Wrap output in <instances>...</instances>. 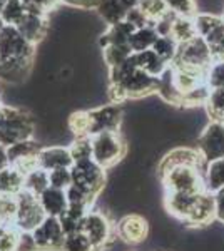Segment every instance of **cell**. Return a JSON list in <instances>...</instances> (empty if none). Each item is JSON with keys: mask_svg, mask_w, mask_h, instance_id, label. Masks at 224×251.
<instances>
[{"mask_svg": "<svg viewBox=\"0 0 224 251\" xmlns=\"http://www.w3.org/2000/svg\"><path fill=\"white\" fill-rule=\"evenodd\" d=\"M62 3H66L69 7H75V9H82V10H97L100 0H62Z\"/></svg>", "mask_w": 224, "mask_h": 251, "instance_id": "7bdbcfd3", "label": "cell"}, {"mask_svg": "<svg viewBox=\"0 0 224 251\" xmlns=\"http://www.w3.org/2000/svg\"><path fill=\"white\" fill-rule=\"evenodd\" d=\"M102 52H104V60L109 69L119 66V64H122L125 59H129L134 54L132 49L129 46H109L104 47Z\"/></svg>", "mask_w": 224, "mask_h": 251, "instance_id": "d6a6232c", "label": "cell"}, {"mask_svg": "<svg viewBox=\"0 0 224 251\" xmlns=\"http://www.w3.org/2000/svg\"><path fill=\"white\" fill-rule=\"evenodd\" d=\"M5 168H9V157H7V148L0 146V173Z\"/></svg>", "mask_w": 224, "mask_h": 251, "instance_id": "f6af8a7d", "label": "cell"}, {"mask_svg": "<svg viewBox=\"0 0 224 251\" xmlns=\"http://www.w3.org/2000/svg\"><path fill=\"white\" fill-rule=\"evenodd\" d=\"M72 184L87 189L99 196L105 186V169L99 166L94 159L77 161L71 168Z\"/></svg>", "mask_w": 224, "mask_h": 251, "instance_id": "30bf717a", "label": "cell"}, {"mask_svg": "<svg viewBox=\"0 0 224 251\" xmlns=\"http://www.w3.org/2000/svg\"><path fill=\"white\" fill-rule=\"evenodd\" d=\"M24 191V174L14 166L5 168L0 173V196L17 198Z\"/></svg>", "mask_w": 224, "mask_h": 251, "instance_id": "603a6c76", "label": "cell"}, {"mask_svg": "<svg viewBox=\"0 0 224 251\" xmlns=\"http://www.w3.org/2000/svg\"><path fill=\"white\" fill-rule=\"evenodd\" d=\"M39 201H40V204H42V209L46 211L47 216H52V218H60L69 208L67 193L62 191V189L47 188L46 191L39 196Z\"/></svg>", "mask_w": 224, "mask_h": 251, "instance_id": "ffe728a7", "label": "cell"}, {"mask_svg": "<svg viewBox=\"0 0 224 251\" xmlns=\"http://www.w3.org/2000/svg\"><path fill=\"white\" fill-rule=\"evenodd\" d=\"M35 47L14 25L0 30V79L19 82L30 72L35 57Z\"/></svg>", "mask_w": 224, "mask_h": 251, "instance_id": "6da1fadb", "label": "cell"}, {"mask_svg": "<svg viewBox=\"0 0 224 251\" xmlns=\"http://www.w3.org/2000/svg\"><path fill=\"white\" fill-rule=\"evenodd\" d=\"M157 84L159 77H152L148 72L141 71L132 55L119 66L109 69V99L114 104L156 94Z\"/></svg>", "mask_w": 224, "mask_h": 251, "instance_id": "7a4b0ae2", "label": "cell"}, {"mask_svg": "<svg viewBox=\"0 0 224 251\" xmlns=\"http://www.w3.org/2000/svg\"><path fill=\"white\" fill-rule=\"evenodd\" d=\"M125 22H129L131 25L134 27V29H142V27H146V25H150L149 24V20L146 19V15L142 14V10L139 9V7H136V9H132L131 12H129L127 15L124 17Z\"/></svg>", "mask_w": 224, "mask_h": 251, "instance_id": "60d3db41", "label": "cell"}, {"mask_svg": "<svg viewBox=\"0 0 224 251\" xmlns=\"http://www.w3.org/2000/svg\"><path fill=\"white\" fill-rule=\"evenodd\" d=\"M134 32H136V29L131 24L125 22V20H119V22L111 24L107 27V30L100 35L99 44L102 49L109 46H129V40H131Z\"/></svg>", "mask_w": 224, "mask_h": 251, "instance_id": "44dd1931", "label": "cell"}, {"mask_svg": "<svg viewBox=\"0 0 224 251\" xmlns=\"http://www.w3.org/2000/svg\"><path fill=\"white\" fill-rule=\"evenodd\" d=\"M141 2L142 0H100L97 12L107 22V25H111L119 20H124L125 15L136 9Z\"/></svg>", "mask_w": 224, "mask_h": 251, "instance_id": "d6986e66", "label": "cell"}, {"mask_svg": "<svg viewBox=\"0 0 224 251\" xmlns=\"http://www.w3.org/2000/svg\"><path fill=\"white\" fill-rule=\"evenodd\" d=\"M39 251H62L66 233L60 226L59 218L47 216L37 228L32 231Z\"/></svg>", "mask_w": 224, "mask_h": 251, "instance_id": "4fadbf2b", "label": "cell"}, {"mask_svg": "<svg viewBox=\"0 0 224 251\" xmlns=\"http://www.w3.org/2000/svg\"><path fill=\"white\" fill-rule=\"evenodd\" d=\"M216 220V200L214 194L204 191L199 194L196 204L193 206L191 213L184 220L189 226H207Z\"/></svg>", "mask_w": 224, "mask_h": 251, "instance_id": "e0dca14e", "label": "cell"}, {"mask_svg": "<svg viewBox=\"0 0 224 251\" xmlns=\"http://www.w3.org/2000/svg\"><path fill=\"white\" fill-rule=\"evenodd\" d=\"M14 27H17V30L22 34L24 39L28 40L30 44H34V46H37V44L42 42V39L47 35L49 17L27 12V14L22 17V20Z\"/></svg>", "mask_w": 224, "mask_h": 251, "instance_id": "ac0fdd59", "label": "cell"}, {"mask_svg": "<svg viewBox=\"0 0 224 251\" xmlns=\"http://www.w3.org/2000/svg\"><path fill=\"white\" fill-rule=\"evenodd\" d=\"M204 183H206V191L209 193H216L218 189L224 188V157L206 164Z\"/></svg>", "mask_w": 224, "mask_h": 251, "instance_id": "83f0119b", "label": "cell"}, {"mask_svg": "<svg viewBox=\"0 0 224 251\" xmlns=\"http://www.w3.org/2000/svg\"><path fill=\"white\" fill-rule=\"evenodd\" d=\"M40 146L35 139L20 141L17 144H12L7 148V157H9V166H14L25 176L32 169L39 168L37 156L40 152Z\"/></svg>", "mask_w": 224, "mask_h": 251, "instance_id": "7c38bea8", "label": "cell"}, {"mask_svg": "<svg viewBox=\"0 0 224 251\" xmlns=\"http://www.w3.org/2000/svg\"><path fill=\"white\" fill-rule=\"evenodd\" d=\"M87 114V132L89 137L100 134V132H117L122 124V107L119 104H105V106L89 109Z\"/></svg>", "mask_w": 224, "mask_h": 251, "instance_id": "9c48e42d", "label": "cell"}, {"mask_svg": "<svg viewBox=\"0 0 224 251\" xmlns=\"http://www.w3.org/2000/svg\"><path fill=\"white\" fill-rule=\"evenodd\" d=\"M198 151L207 163L224 157V123L211 121L198 137Z\"/></svg>", "mask_w": 224, "mask_h": 251, "instance_id": "8fae6325", "label": "cell"}, {"mask_svg": "<svg viewBox=\"0 0 224 251\" xmlns=\"http://www.w3.org/2000/svg\"><path fill=\"white\" fill-rule=\"evenodd\" d=\"M92 143V159L104 169L116 166L125 156V143L117 132H100L91 137Z\"/></svg>", "mask_w": 224, "mask_h": 251, "instance_id": "5b68a950", "label": "cell"}, {"mask_svg": "<svg viewBox=\"0 0 224 251\" xmlns=\"http://www.w3.org/2000/svg\"><path fill=\"white\" fill-rule=\"evenodd\" d=\"M20 231L12 223H3L0 228V251H15Z\"/></svg>", "mask_w": 224, "mask_h": 251, "instance_id": "d590c367", "label": "cell"}, {"mask_svg": "<svg viewBox=\"0 0 224 251\" xmlns=\"http://www.w3.org/2000/svg\"><path fill=\"white\" fill-rule=\"evenodd\" d=\"M204 106L211 121L224 123V89H211V94Z\"/></svg>", "mask_w": 224, "mask_h": 251, "instance_id": "4dcf8cb0", "label": "cell"}, {"mask_svg": "<svg viewBox=\"0 0 224 251\" xmlns=\"http://www.w3.org/2000/svg\"><path fill=\"white\" fill-rule=\"evenodd\" d=\"M166 2L171 7V10L176 12L177 15L191 19H194L198 15L196 0H166Z\"/></svg>", "mask_w": 224, "mask_h": 251, "instance_id": "ab89813d", "label": "cell"}, {"mask_svg": "<svg viewBox=\"0 0 224 251\" xmlns=\"http://www.w3.org/2000/svg\"><path fill=\"white\" fill-rule=\"evenodd\" d=\"M137 7L142 10V14L146 15L150 25H156L159 20L166 17L171 12V7L168 5L166 0H142Z\"/></svg>", "mask_w": 224, "mask_h": 251, "instance_id": "f1b7e54d", "label": "cell"}, {"mask_svg": "<svg viewBox=\"0 0 224 251\" xmlns=\"http://www.w3.org/2000/svg\"><path fill=\"white\" fill-rule=\"evenodd\" d=\"M161 37L159 32L156 30L154 25H146L142 29H137L132 34L131 40H129V46H131L132 52H144L152 49V46L156 44V40Z\"/></svg>", "mask_w": 224, "mask_h": 251, "instance_id": "484cf974", "label": "cell"}, {"mask_svg": "<svg viewBox=\"0 0 224 251\" xmlns=\"http://www.w3.org/2000/svg\"><path fill=\"white\" fill-rule=\"evenodd\" d=\"M35 124L27 111L0 104V146L9 148L20 141L34 139Z\"/></svg>", "mask_w": 224, "mask_h": 251, "instance_id": "3957f363", "label": "cell"}, {"mask_svg": "<svg viewBox=\"0 0 224 251\" xmlns=\"http://www.w3.org/2000/svg\"><path fill=\"white\" fill-rule=\"evenodd\" d=\"M214 62L213 52H211L209 46L202 37H194L193 40H187L184 44H179L177 54L173 64H179V66H186L191 69H198V71L207 72L211 64Z\"/></svg>", "mask_w": 224, "mask_h": 251, "instance_id": "ba28073f", "label": "cell"}, {"mask_svg": "<svg viewBox=\"0 0 224 251\" xmlns=\"http://www.w3.org/2000/svg\"><path fill=\"white\" fill-rule=\"evenodd\" d=\"M25 3L27 12L32 14H39V15H47L55 9L59 3H62V0H24Z\"/></svg>", "mask_w": 224, "mask_h": 251, "instance_id": "f35d334b", "label": "cell"}, {"mask_svg": "<svg viewBox=\"0 0 224 251\" xmlns=\"http://www.w3.org/2000/svg\"><path fill=\"white\" fill-rule=\"evenodd\" d=\"M177 47L179 44L174 40L173 37H159L156 40V44L152 46V50L156 52V54L164 60L168 66L174 62V59H176V54H177Z\"/></svg>", "mask_w": 224, "mask_h": 251, "instance_id": "1f68e13d", "label": "cell"}, {"mask_svg": "<svg viewBox=\"0 0 224 251\" xmlns=\"http://www.w3.org/2000/svg\"><path fill=\"white\" fill-rule=\"evenodd\" d=\"M3 3H5V0H0V10H2V7H3Z\"/></svg>", "mask_w": 224, "mask_h": 251, "instance_id": "7dc6e473", "label": "cell"}, {"mask_svg": "<svg viewBox=\"0 0 224 251\" xmlns=\"http://www.w3.org/2000/svg\"><path fill=\"white\" fill-rule=\"evenodd\" d=\"M179 166H191V168H198L201 171L206 169V161L202 159L201 152L193 148H174L159 161L157 171L159 174L168 173L169 169L179 168Z\"/></svg>", "mask_w": 224, "mask_h": 251, "instance_id": "9a60e30c", "label": "cell"}, {"mask_svg": "<svg viewBox=\"0 0 224 251\" xmlns=\"http://www.w3.org/2000/svg\"><path fill=\"white\" fill-rule=\"evenodd\" d=\"M206 82L211 89H224V59L211 64L206 74Z\"/></svg>", "mask_w": 224, "mask_h": 251, "instance_id": "74e56055", "label": "cell"}, {"mask_svg": "<svg viewBox=\"0 0 224 251\" xmlns=\"http://www.w3.org/2000/svg\"><path fill=\"white\" fill-rule=\"evenodd\" d=\"M69 151H71V156H72V159H74V163H77V161L92 159L91 137H75V139L72 141V144L69 146Z\"/></svg>", "mask_w": 224, "mask_h": 251, "instance_id": "e575fe53", "label": "cell"}, {"mask_svg": "<svg viewBox=\"0 0 224 251\" xmlns=\"http://www.w3.org/2000/svg\"><path fill=\"white\" fill-rule=\"evenodd\" d=\"M15 251H39L37 245H35V240H34V234L28 231H20Z\"/></svg>", "mask_w": 224, "mask_h": 251, "instance_id": "b9f144b4", "label": "cell"}, {"mask_svg": "<svg viewBox=\"0 0 224 251\" xmlns=\"http://www.w3.org/2000/svg\"><path fill=\"white\" fill-rule=\"evenodd\" d=\"M62 251H96V248L82 231H77L72 234H66Z\"/></svg>", "mask_w": 224, "mask_h": 251, "instance_id": "836d02e7", "label": "cell"}, {"mask_svg": "<svg viewBox=\"0 0 224 251\" xmlns=\"http://www.w3.org/2000/svg\"><path fill=\"white\" fill-rule=\"evenodd\" d=\"M199 194L189 193H166V208L174 218L184 221L191 213L193 206L196 204Z\"/></svg>", "mask_w": 224, "mask_h": 251, "instance_id": "7402d4cb", "label": "cell"}, {"mask_svg": "<svg viewBox=\"0 0 224 251\" xmlns=\"http://www.w3.org/2000/svg\"><path fill=\"white\" fill-rule=\"evenodd\" d=\"M47 188H50L49 183V173L44 171L42 168H35L30 173L24 176V189L34 196H40Z\"/></svg>", "mask_w": 224, "mask_h": 251, "instance_id": "4316f807", "label": "cell"}, {"mask_svg": "<svg viewBox=\"0 0 224 251\" xmlns=\"http://www.w3.org/2000/svg\"><path fill=\"white\" fill-rule=\"evenodd\" d=\"M82 233L89 238L96 251L109 248L111 243L116 241L117 238L109 216L102 211H97V209H91L85 214L82 223Z\"/></svg>", "mask_w": 224, "mask_h": 251, "instance_id": "8992f818", "label": "cell"}, {"mask_svg": "<svg viewBox=\"0 0 224 251\" xmlns=\"http://www.w3.org/2000/svg\"><path fill=\"white\" fill-rule=\"evenodd\" d=\"M134 57V62H136V66L141 69V71L148 72L150 74L152 77H161L162 72L168 69V64L164 62L156 52L152 50V49H149V50H144V52H134L132 54Z\"/></svg>", "mask_w": 224, "mask_h": 251, "instance_id": "cb8c5ba5", "label": "cell"}, {"mask_svg": "<svg viewBox=\"0 0 224 251\" xmlns=\"http://www.w3.org/2000/svg\"><path fill=\"white\" fill-rule=\"evenodd\" d=\"M2 225H3V221H2V220H0V228H2Z\"/></svg>", "mask_w": 224, "mask_h": 251, "instance_id": "c3c4849f", "label": "cell"}, {"mask_svg": "<svg viewBox=\"0 0 224 251\" xmlns=\"http://www.w3.org/2000/svg\"><path fill=\"white\" fill-rule=\"evenodd\" d=\"M166 193H189L201 194L206 191L204 171L191 166H179L161 174Z\"/></svg>", "mask_w": 224, "mask_h": 251, "instance_id": "277c9868", "label": "cell"}, {"mask_svg": "<svg viewBox=\"0 0 224 251\" xmlns=\"http://www.w3.org/2000/svg\"><path fill=\"white\" fill-rule=\"evenodd\" d=\"M25 14L27 9L24 0H5L2 10H0V17L5 22V25H17Z\"/></svg>", "mask_w": 224, "mask_h": 251, "instance_id": "f546056e", "label": "cell"}, {"mask_svg": "<svg viewBox=\"0 0 224 251\" xmlns=\"http://www.w3.org/2000/svg\"><path fill=\"white\" fill-rule=\"evenodd\" d=\"M49 183H50V188L67 191V189L71 188V184H72L71 168H62V169L50 171V173H49Z\"/></svg>", "mask_w": 224, "mask_h": 251, "instance_id": "8d00e7d4", "label": "cell"}, {"mask_svg": "<svg viewBox=\"0 0 224 251\" xmlns=\"http://www.w3.org/2000/svg\"><path fill=\"white\" fill-rule=\"evenodd\" d=\"M213 194L216 200V220L224 223V188L218 189V191Z\"/></svg>", "mask_w": 224, "mask_h": 251, "instance_id": "ee69618b", "label": "cell"}, {"mask_svg": "<svg viewBox=\"0 0 224 251\" xmlns=\"http://www.w3.org/2000/svg\"><path fill=\"white\" fill-rule=\"evenodd\" d=\"M3 27H5V22H3V20H2V17H0V30H2Z\"/></svg>", "mask_w": 224, "mask_h": 251, "instance_id": "bcb514c9", "label": "cell"}, {"mask_svg": "<svg viewBox=\"0 0 224 251\" xmlns=\"http://www.w3.org/2000/svg\"><path fill=\"white\" fill-rule=\"evenodd\" d=\"M37 164L44 171L50 173L55 169L62 168H72L74 159L71 156V151L66 146H47L42 148L37 156Z\"/></svg>", "mask_w": 224, "mask_h": 251, "instance_id": "2e32d148", "label": "cell"}, {"mask_svg": "<svg viewBox=\"0 0 224 251\" xmlns=\"http://www.w3.org/2000/svg\"><path fill=\"white\" fill-rule=\"evenodd\" d=\"M15 201H17V209H15V218L12 225L19 231L32 233L47 218V214L42 209V204L39 201V196H34V194H30L24 189L15 198Z\"/></svg>", "mask_w": 224, "mask_h": 251, "instance_id": "52a82bcc", "label": "cell"}, {"mask_svg": "<svg viewBox=\"0 0 224 251\" xmlns=\"http://www.w3.org/2000/svg\"><path fill=\"white\" fill-rule=\"evenodd\" d=\"M114 231L119 240L127 245H141L149 236V223L141 214H125L117 221Z\"/></svg>", "mask_w": 224, "mask_h": 251, "instance_id": "5bb4252c", "label": "cell"}, {"mask_svg": "<svg viewBox=\"0 0 224 251\" xmlns=\"http://www.w3.org/2000/svg\"><path fill=\"white\" fill-rule=\"evenodd\" d=\"M169 37H173L177 44H184L187 40H193L194 37H198V29L196 24H194V19L176 15L173 24H171Z\"/></svg>", "mask_w": 224, "mask_h": 251, "instance_id": "d4e9b609", "label": "cell"}]
</instances>
